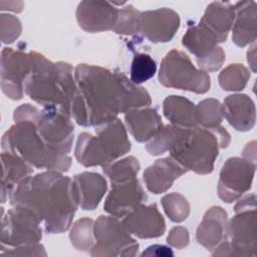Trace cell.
I'll use <instances>...</instances> for the list:
<instances>
[{"instance_id": "cell-35", "label": "cell", "mask_w": 257, "mask_h": 257, "mask_svg": "<svg viewBox=\"0 0 257 257\" xmlns=\"http://www.w3.org/2000/svg\"><path fill=\"white\" fill-rule=\"evenodd\" d=\"M157 72V64L153 57L147 53L137 52L131 65V80L141 84L151 79Z\"/></svg>"}, {"instance_id": "cell-21", "label": "cell", "mask_w": 257, "mask_h": 257, "mask_svg": "<svg viewBox=\"0 0 257 257\" xmlns=\"http://www.w3.org/2000/svg\"><path fill=\"white\" fill-rule=\"evenodd\" d=\"M223 115L236 131L248 132L256 120V108L251 97L242 93L228 95L222 104Z\"/></svg>"}, {"instance_id": "cell-32", "label": "cell", "mask_w": 257, "mask_h": 257, "mask_svg": "<svg viewBox=\"0 0 257 257\" xmlns=\"http://www.w3.org/2000/svg\"><path fill=\"white\" fill-rule=\"evenodd\" d=\"M184 130L172 123L163 125L161 131L147 143L146 150L152 156H160L170 151Z\"/></svg>"}, {"instance_id": "cell-41", "label": "cell", "mask_w": 257, "mask_h": 257, "mask_svg": "<svg viewBox=\"0 0 257 257\" xmlns=\"http://www.w3.org/2000/svg\"><path fill=\"white\" fill-rule=\"evenodd\" d=\"M255 48H256V45H255V42H253L252 47H250V49L247 52V60L250 64L251 69H252L253 72L256 71V68H255V66H256V57H255L256 50H255Z\"/></svg>"}, {"instance_id": "cell-34", "label": "cell", "mask_w": 257, "mask_h": 257, "mask_svg": "<svg viewBox=\"0 0 257 257\" xmlns=\"http://www.w3.org/2000/svg\"><path fill=\"white\" fill-rule=\"evenodd\" d=\"M163 209L169 219L175 223L185 221L190 214V204L180 193L165 195L161 200Z\"/></svg>"}, {"instance_id": "cell-31", "label": "cell", "mask_w": 257, "mask_h": 257, "mask_svg": "<svg viewBox=\"0 0 257 257\" xmlns=\"http://www.w3.org/2000/svg\"><path fill=\"white\" fill-rule=\"evenodd\" d=\"M94 221L90 218H81L71 227L69 239L72 246L78 251H90L95 244L93 233Z\"/></svg>"}, {"instance_id": "cell-8", "label": "cell", "mask_w": 257, "mask_h": 257, "mask_svg": "<svg viewBox=\"0 0 257 257\" xmlns=\"http://www.w3.org/2000/svg\"><path fill=\"white\" fill-rule=\"evenodd\" d=\"M160 83L169 88L206 93L211 87L207 72L197 68L183 51L173 49L163 58L159 71Z\"/></svg>"}, {"instance_id": "cell-36", "label": "cell", "mask_w": 257, "mask_h": 257, "mask_svg": "<svg viewBox=\"0 0 257 257\" xmlns=\"http://www.w3.org/2000/svg\"><path fill=\"white\" fill-rule=\"evenodd\" d=\"M22 26L20 20L11 14L0 15L1 40L5 44L14 42L21 34Z\"/></svg>"}, {"instance_id": "cell-5", "label": "cell", "mask_w": 257, "mask_h": 257, "mask_svg": "<svg viewBox=\"0 0 257 257\" xmlns=\"http://www.w3.org/2000/svg\"><path fill=\"white\" fill-rule=\"evenodd\" d=\"M230 142L231 137L222 125L217 128H185L169 151L170 157L188 171L207 175L214 170L219 150L227 148Z\"/></svg>"}, {"instance_id": "cell-33", "label": "cell", "mask_w": 257, "mask_h": 257, "mask_svg": "<svg viewBox=\"0 0 257 257\" xmlns=\"http://www.w3.org/2000/svg\"><path fill=\"white\" fill-rule=\"evenodd\" d=\"M120 35H136L141 33V11L133 5H126L118 9L116 23L112 29Z\"/></svg>"}, {"instance_id": "cell-12", "label": "cell", "mask_w": 257, "mask_h": 257, "mask_svg": "<svg viewBox=\"0 0 257 257\" xmlns=\"http://www.w3.org/2000/svg\"><path fill=\"white\" fill-rule=\"evenodd\" d=\"M217 38L203 25H189L183 36L182 44L196 57L200 69L214 72L221 68L225 61V52L218 46Z\"/></svg>"}, {"instance_id": "cell-27", "label": "cell", "mask_w": 257, "mask_h": 257, "mask_svg": "<svg viewBox=\"0 0 257 257\" xmlns=\"http://www.w3.org/2000/svg\"><path fill=\"white\" fill-rule=\"evenodd\" d=\"M164 115L172 124L182 128L197 126L195 119V104L180 95H170L163 102Z\"/></svg>"}, {"instance_id": "cell-24", "label": "cell", "mask_w": 257, "mask_h": 257, "mask_svg": "<svg viewBox=\"0 0 257 257\" xmlns=\"http://www.w3.org/2000/svg\"><path fill=\"white\" fill-rule=\"evenodd\" d=\"M234 19V4L215 1L207 6L199 23L206 27L217 38L219 43H222L226 41L233 26Z\"/></svg>"}, {"instance_id": "cell-37", "label": "cell", "mask_w": 257, "mask_h": 257, "mask_svg": "<svg viewBox=\"0 0 257 257\" xmlns=\"http://www.w3.org/2000/svg\"><path fill=\"white\" fill-rule=\"evenodd\" d=\"M0 255H13V256H46V252L44 247L39 244H30L23 245L18 247H4L1 246Z\"/></svg>"}, {"instance_id": "cell-13", "label": "cell", "mask_w": 257, "mask_h": 257, "mask_svg": "<svg viewBox=\"0 0 257 257\" xmlns=\"http://www.w3.org/2000/svg\"><path fill=\"white\" fill-rule=\"evenodd\" d=\"M256 163L239 157L229 158L222 167L218 181V196L226 203H233L251 189Z\"/></svg>"}, {"instance_id": "cell-38", "label": "cell", "mask_w": 257, "mask_h": 257, "mask_svg": "<svg viewBox=\"0 0 257 257\" xmlns=\"http://www.w3.org/2000/svg\"><path fill=\"white\" fill-rule=\"evenodd\" d=\"M167 243L177 249L186 248L190 243L188 230L182 226H176L172 228L167 237Z\"/></svg>"}, {"instance_id": "cell-10", "label": "cell", "mask_w": 257, "mask_h": 257, "mask_svg": "<svg viewBox=\"0 0 257 257\" xmlns=\"http://www.w3.org/2000/svg\"><path fill=\"white\" fill-rule=\"evenodd\" d=\"M35 124L45 144L55 153L67 156L73 143L74 126L71 116L56 106L40 109Z\"/></svg>"}, {"instance_id": "cell-17", "label": "cell", "mask_w": 257, "mask_h": 257, "mask_svg": "<svg viewBox=\"0 0 257 257\" xmlns=\"http://www.w3.org/2000/svg\"><path fill=\"white\" fill-rule=\"evenodd\" d=\"M180 24L179 14L167 7L141 12V33L153 43L171 41Z\"/></svg>"}, {"instance_id": "cell-40", "label": "cell", "mask_w": 257, "mask_h": 257, "mask_svg": "<svg viewBox=\"0 0 257 257\" xmlns=\"http://www.w3.org/2000/svg\"><path fill=\"white\" fill-rule=\"evenodd\" d=\"M243 157L246 160H249L253 163H256V142L252 141L247 144L243 150Z\"/></svg>"}, {"instance_id": "cell-14", "label": "cell", "mask_w": 257, "mask_h": 257, "mask_svg": "<svg viewBox=\"0 0 257 257\" xmlns=\"http://www.w3.org/2000/svg\"><path fill=\"white\" fill-rule=\"evenodd\" d=\"M32 63V51L5 47L1 52V89L13 100H19L24 93V80Z\"/></svg>"}, {"instance_id": "cell-11", "label": "cell", "mask_w": 257, "mask_h": 257, "mask_svg": "<svg viewBox=\"0 0 257 257\" xmlns=\"http://www.w3.org/2000/svg\"><path fill=\"white\" fill-rule=\"evenodd\" d=\"M1 223V246L18 247L38 243L42 238L40 221L29 209L12 206Z\"/></svg>"}, {"instance_id": "cell-18", "label": "cell", "mask_w": 257, "mask_h": 257, "mask_svg": "<svg viewBox=\"0 0 257 257\" xmlns=\"http://www.w3.org/2000/svg\"><path fill=\"white\" fill-rule=\"evenodd\" d=\"M124 229L141 239L158 238L166 231V222L157 204H140L121 220Z\"/></svg>"}, {"instance_id": "cell-19", "label": "cell", "mask_w": 257, "mask_h": 257, "mask_svg": "<svg viewBox=\"0 0 257 257\" xmlns=\"http://www.w3.org/2000/svg\"><path fill=\"white\" fill-rule=\"evenodd\" d=\"M187 172L188 170L177 161L167 157L157 160L148 167L143 174V179L151 193L162 194L167 192L174 182Z\"/></svg>"}, {"instance_id": "cell-3", "label": "cell", "mask_w": 257, "mask_h": 257, "mask_svg": "<svg viewBox=\"0 0 257 257\" xmlns=\"http://www.w3.org/2000/svg\"><path fill=\"white\" fill-rule=\"evenodd\" d=\"M39 111L38 107L29 103L15 108L14 124L5 132L1 140L2 152L15 154L37 169L67 172L71 158L53 152L37 132L35 119Z\"/></svg>"}, {"instance_id": "cell-7", "label": "cell", "mask_w": 257, "mask_h": 257, "mask_svg": "<svg viewBox=\"0 0 257 257\" xmlns=\"http://www.w3.org/2000/svg\"><path fill=\"white\" fill-rule=\"evenodd\" d=\"M228 223L227 238L213 249L212 256H256V196L247 195L234 207Z\"/></svg>"}, {"instance_id": "cell-22", "label": "cell", "mask_w": 257, "mask_h": 257, "mask_svg": "<svg viewBox=\"0 0 257 257\" xmlns=\"http://www.w3.org/2000/svg\"><path fill=\"white\" fill-rule=\"evenodd\" d=\"M234 7L232 41L239 47H245L256 40L257 4L255 1H239L234 3Z\"/></svg>"}, {"instance_id": "cell-2", "label": "cell", "mask_w": 257, "mask_h": 257, "mask_svg": "<svg viewBox=\"0 0 257 257\" xmlns=\"http://www.w3.org/2000/svg\"><path fill=\"white\" fill-rule=\"evenodd\" d=\"M11 206L31 210L48 234L67 231L78 208L73 180L58 171H45L28 176L9 194Z\"/></svg>"}, {"instance_id": "cell-1", "label": "cell", "mask_w": 257, "mask_h": 257, "mask_svg": "<svg viewBox=\"0 0 257 257\" xmlns=\"http://www.w3.org/2000/svg\"><path fill=\"white\" fill-rule=\"evenodd\" d=\"M76 91L70 115L81 126H97L117 118L118 113L151 105L148 90L123 73L98 65L80 63L74 69Z\"/></svg>"}, {"instance_id": "cell-4", "label": "cell", "mask_w": 257, "mask_h": 257, "mask_svg": "<svg viewBox=\"0 0 257 257\" xmlns=\"http://www.w3.org/2000/svg\"><path fill=\"white\" fill-rule=\"evenodd\" d=\"M75 91L74 72L69 63L52 62L44 55L32 51L31 67L24 80V92L32 100L43 107H59L70 115Z\"/></svg>"}, {"instance_id": "cell-29", "label": "cell", "mask_w": 257, "mask_h": 257, "mask_svg": "<svg viewBox=\"0 0 257 257\" xmlns=\"http://www.w3.org/2000/svg\"><path fill=\"white\" fill-rule=\"evenodd\" d=\"M250 78L249 69L241 63H232L226 66L219 74L220 86L227 91H239L245 88Z\"/></svg>"}, {"instance_id": "cell-25", "label": "cell", "mask_w": 257, "mask_h": 257, "mask_svg": "<svg viewBox=\"0 0 257 257\" xmlns=\"http://www.w3.org/2000/svg\"><path fill=\"white\" fill-rule=\"evenodd\" d=\"M124 121L128 132L139 143L149 142L163 127L161 115L157 109L150 107L138 108L126 112Z\"/></svg>"}, {"instance_id": "cell-26", "label": "cell", "mask_w": 257, "mask_h": 257, "mask_svg": "<svg viewBox=\"0 0 257 257\" xmlns=\"http://www.w3.org/2000/svg\"><path fill=\"white\" fill-rule=\"evenodd\" d=\"M1 163V193L2 203H5L12 189L33 173V167L19 156L9 152H2Z\"/></svg>"}, {"instance_id": "cell-20", "label": "cell", "mask_w": 257, "mask_h": 257, "mask_svg": "<svg viewBox=\"0 0 257 257\" xmlns=\"http://www.w3.org/2000/svg\"><path fill=\"white\" fill-rule=\"evenodd\" d=\"M228 215L220 206H213L205 213L196 232V240L208 250H213L227 238Z\"/></svg>"}, {"instance_id": "cell-30", "label": "cell", "mask_w": 257, "mask_h": 257, "mask_svg": "<svg viewBox=\"0 0 257 257\" xmlns=\"http://www.w3.org/2000/svg\"><path fill=\"white\" fill-rule=\"evenodd\" d=\"M140 168L141 166L138 159L131 156L105 165L102 167V171L107 176L110 183H114L136 179Z\"/></svg>"}, {"instance_id": "cell-9", "label": "cell", "mask_w": 257, "mask_h": 257, "mask_svg": "<svg viewBox=\"0 0 257 257\" xmlns=\"http://www.w3.org/2000/svg\"><path fill=\"white\" fill-rule=\"evenodd\" d=\"M95 244L91 256H136L140 244L124 229L121 222L113 216H99L94 221Z\"/></svg>"}, {"instance_id": "cell-15", "label": "cell", "mask_w": 257, "mask_h": 257, "mask_svg": "<svg viewBox=\"0 0 257 257\" xmlns=\"http://www.w3.org/2000/svg\"><path fill=\"white\" fill-rule=\"evenodd\" d=\"M147 195L138 178L111 183V189L107 194L103 209L109 215L123 218L140 204L147 200Z\"/></svg>"}, {"instance_id": "cell-16", "label": "cell", "mask_w": 257, "mask_h": 257, "mask_svg": "<svg viewBox=\"0 0 257 257\" xmlns=\"http://www.w3.org/2000/svg\"><path fill=\"white\" fill-rule=\"evenodd\" d=\"M76 20L81 29L89 33L112 30L118 16V9L107 1H81L78 3Z\"/></svg>"}, {"instance_id": "cell-23", "label": "cell", "mask_w": 257, "mask_h": 257, "mask_svg": "<svg viewBox=\"0 0 257 257\" xmlns=\"http://www.w3.org/2000/svg\"><path fill=\"white\" fill-rule=\"evenodd\" d=\"M73 183L82 210L96 209L107 190L106 180L97 173L83 172L73 177Z\"/></svg>"}, {"instance_id": "cell-28", "label": "cell", "mask_w": 257, "mask_h": 257, "mask_svg": "<svg viewBox=\"0 0 257 257\" xmlns=\"http://www.w3.org/2000/svg\"><path fill=\"white\" fill-rule=\"evenodd\" d=\"M222 104L215 98H206L195 105V119L197 126L217 128L223 120Z\"/></svg>"}, {"instance_id": "cell-6", "label": "cell", "mask_w": 257, "mask_h": 257, "mask_svg": "<svg viewBox=\"0 0 257 257\" xmlns=\"http://www.w3.org/2000/svg\"><path fill=\"white\" fill-rule=\"evenodd\" d=\"M95 134L81 133L77 138L74 157L84 167H104L131 150L126 128L118 118L95 126Z\"/></svg>"}, {"instance_id": "cell-39", "label": "cell", "mask_w": 257, "mask_h": 257, "mask_svg": "<svg viewBox=\"0 0 257 257\" xmlns=\"http://www.w3.org/2000/svg\"><path fill=\"white\" fill-rule=\"evenodd\" d=\"M141 256H156V257H167V256H174V252L172 249L165 245L155 244L149 246Z\"/></svg>"}]
</instances>
